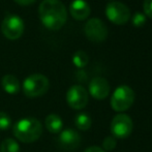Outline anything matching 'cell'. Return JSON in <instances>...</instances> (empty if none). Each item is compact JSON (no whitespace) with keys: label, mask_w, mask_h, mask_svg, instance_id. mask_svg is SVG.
I'll list each match as a JSON object with an SVG mask.
<instances>
[{"label":"cell","mask_w":152,"mask_h":152,"mask_svg":"<svg viewBox=\"0 0 152 152\" xmlns=\"http://www.w3.org/2000/svg\"><path fill=\"white\" fill-rule=\"evenodd\" d=\"M84 31L86 36L92 42H99L107 38L108 28L100 19L92 18L85 24Z\"/></svg>","instance_id":"9"},{"label":"cell","mask_w":152,"mask_h":152,"mask_svg":"<svg viewBox=\"0 0 152 152\" xmlns=\"http://www.w3.org/2000/svg\"><path fill=\"white\" fill-rule=\"evenodd\" d=\"M89 57L86 52L84 51H78L72 56V63L79 68H82L88 64Z\"/></svg>","instance_id":"16"},{"label":"cell","mask_w":152,"mask_h":152,"mask_svg":"<svg viewBox=\"0 0 152 152\" xmlns=\"http://www.w3.org/2000/svg\"><path fill=\"white\" fill-rule=\"evenodd\" d=\"M69 12L76 20H85L90 15V6L85 0H74L69 5Z\"/></svg>","instance_id":"12"},{"label":"cell","mask_w":152,"mask_h":152,"mask_svg":"<svg viewBox=\"0 0 152 152\" xmlns=\"http://www.w3.org/2000/svg\"><path fill=\"white\" fill-rule=\"evenodd\" d=\"M146 22V16L143 12H136L132 17V24L137 27L143 26Z\"/></svg>","instance_id":"20"},{"label":"cell","mask_w":152,"mask_h":152,"mask_svg":"<svg viewBox=\"0 0 152 152\" xmlns=\"http://www.w3.org/2000/svg\"><path fill=\"white\" fill-rule=\"evenodd\" d=\"M12 132L19 141L30 144L40 138L42 134V125L36 118L26 117L15 124Z\"/></svg>","instance_id":"2"},{"label":"cell","mask_w":152,"mask_h":152,"mask_svg":"<svg viewBox=\"0 0 152 152\" xmlns=\"http://www.w3.org/2000/svg\"><path fill=\"white\" fill-rule=\"evenodd\" d=\"M106 15L115 24H125L130 17V10L120 1H112L107 4Z\"/></svg>","instance_id":"7"},{"label":"cell","mask_w":152,"mask_h":152,"mask_svg":"<svg viewBox=\"0 0 152 152\" xmlns=\"http://www.w3.org/2000/svg\"><path fill=\"white\" fill-rule=\"evenodd\" d=\"M132 127H134V124H132V118L126 114L116 115L111 122V132L114 138H127L132 134Z\"/></svg>","instance_id":"6"},{"label":"cell","mask_w":152,"mask_h":152,"mask_svg":"<svg viewBox=\"0 0 152 152\" xmlns=\"http://www.w3.org/2000/svg\"><path fill=\"white\" fill-rule=\"evenodd\" d=\"M116 144H117L116 139L113 136L107 137L104 140V142H102V146H104V150H107V151H111V150H113V149H115Z\"/></svg>","instance_id":"19"},{"label":"cell","mask_w":152,"mask_h":152,"mask_svg":"<svg viewBox=\"0 0 152 152\" xmlns=\"http://www.w3.org/2000/svg\"><path fill=\"white\" fill-rule=\"evenodd\" d=\"M25 25L19 16L10 14L3 19L1 23V31L6 38L10 40L19 39L23 35Z\"/></svg>","instance_id":"5"},{"label":"cell","mask_w":152,"mask_h":152,"mask_svg":"<svg viewBox=\"0 0 152 152\" xmlns=\"http://www.w3.org/2000/svg\"><path fill=\"white\" fill-rule=\"evenodd\" d=\"M58 143L61 148L65 150H74L78 148L81 143V137L76 130L72 128L64 129L60 132L58 137Z\"/></svg>","instance_id":"11"},{"label":"cell","mask_w":152,"mask_h":152,"mask_svg":"<svg viewBox=\"0 0 152 152\" xmlns=\"http://www.w3.org/2000/svg\"><path fill=\"white\" fill-rule=\"evenodd\" d=\"M50 87L49 79L42 74L28 76L23 82V92L27 97H38L47 93Z\"/></svg>","instance_id":"3"},{"label":"cell","mask_w":152,"mask_h":152,"mask_svg":"<svg viewBox=\"0 0 152 152\" xmlns=\"http://www.w3.org/2000/svg\"><path fill=\"white\" fill-rule=\"evenodd\" d=\"M1 86L3 90L8 94H17L20 91V82L12 75H5L1 80Z\"/></svg>","instance_id":"13"},{"label":"cell","mask_w":152,"mask_h":152,"mask_svg":"<svg viewBox=\"0 0 152 152\" xmlns=\"http://www.w3.org/2000/svg\"><path fill=\"white\" fill-rule=\"evenodd\" d=\"M66 102L74 110H82L88 104V92L81 85H74L67 90Z\"/></svg>","instance_id":"8"},{"label":"cell","mask_w":152,"mask_h":152,"mask_svg":"<svg viewBox=\"0 0 152 152\" xmlns=\"http://www.w3.org/2000/svg\"><path fill=\"white\" fill-rule=\"evenodd\" d=\"M89 93L95 99H104L110 93V84L102 77L93 78L89 83Z\"/></svg>","instance_id":"10"},{"label":"cell","mask_w":152,"mask_h":152,"mask_svg":"<svg viewBox=\"0 0 152 152\" xmlns=\"http://www.w3.org/2000/svg\"><path fill=\"white\" fill-rule=\"evenodd\" d=\"M143 7H144V14L149 18H152V0H144Z\"/></svg>","instance_id":"21"},{"label":"cell","mask_w":152,"mask_h":152,"mask_svg":"<svg viewBox=\"0 0 152 152\" xmlns=\"http://www.w3.org/2000/svg\"><path fill=\"white\" fill-rule=\"evenodd\" d=\"M10 124H12V120L10 117L8 116L6 113L0 112V130H6L10 128Z\"/></svg>","instance_id":"18"},{"label":"cell","mask_w":152,"mask_h":152,"mask_svg":"<svg viewBox=\"0 0 152 152\" xmlns=\"http://www.w3.org/2000/svg\"><path fill=\"white\" fill-rule=\"evenodd\" d=\"M36 0H15V2L18 4H20V5H30V4L34 3Z\"/></svg>","instance_id":"22"},{"label":"cell","mask_w":152,"mask_h":152,"mask_svg":"<svg viewBox=\"0 0 152 152\" xmlns=\"http://www.w3.org/2000/svg\"><path fill=\"white\" fill-rule=\"evenodd\" d=\"M75 124L81 130H88L91 127V118L86 113H80L75 118Z\"/></svg>","instance_id":"15"},{"label":"cell","mask_w":152,"mask_h":152,"mask_svg":"<svg viewBox=\"0 0 152 152\" xmlns=\"http://www.w3.org/2000/svg\"><path fill=\"white\" fill-rule=\"evenodd\" d=\"M0 152H20V146L14 139H5L1 143Z\"/></svg>","instance_id":"17"},{"label":"cell","mask_w":152,"mask_h":152,"mask_svg":"<svg viewBox=\"0 0 152 152\" xmlns=\"http://www.w3.org/2000/svg\"><path fill=\"white\" fill-rule=\"evenodd\" d=\"M45 126L51 134H60L62 127H63V122L60 116L56 114H50L45 119Z\"/></svg>","instance_id":"14"},{"label":"cell","mask_w":152,"mask_h":152,"mask_svg":"<svg viewBox=\"0 0 152 152\" xmlns=\"http://www.w3.org/2000/svg\"><path fill=\"white\" fill-rule=\"evenodd\" d=\"M134 92L130 87L121 85L113 93L111 98V107L116 112H124L132 106L134 102Z\"/></svg>","instance_id":"4"},{"label":"cell","mask_w":152,"mask_h":152,"mask_svg":"<svg viewBox=\"0 0 152 152\" xmlns=\"http://www.w3.org/2000/svg\"><path fill=\"white\" fill-rule=\"evenodd\" d=\"M84 152H106V151H104V149L100 148V147L91 146V147H89V148H87Z\"/></svg>","instance_id":"23"},{"label":"cell","mask_w":152,"mask_h":152,"mask_svg":"<svg viewBox=\"0 0 152 152\" xmlns=\"http://www.w3.org/2000/svg\"><path fill=\"white\" fill-rule=\"evenodd\" d=\"M38 16L42 25L53 31L61 29L67 20L66 7L60 0H44L38 8Z\"/></svg>","instance_id":"1"}]
</instances>
